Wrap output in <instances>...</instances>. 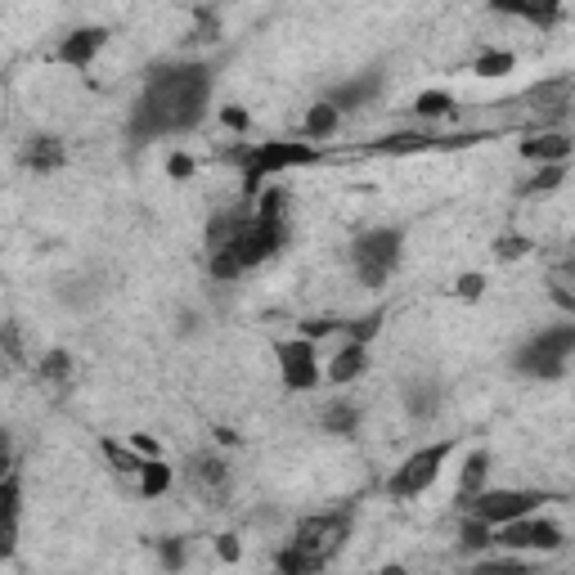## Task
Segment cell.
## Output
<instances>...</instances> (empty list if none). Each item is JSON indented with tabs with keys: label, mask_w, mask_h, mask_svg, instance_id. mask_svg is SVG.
I'll return each mask as SVG.
<instances>
[{
	"label": "cell",
	"mask_w": 575,
	"mask_h": 575,
	"mask_svg": "<svg viewBox=\"0 0 575 575\" xmlns=\"http://www.w3.org/2000/svg\"><path fill=\"white\" fill-rule=\"evenodd\" d=\"M211 86H216V63L207 59H180V63L154 67L130 108V126H126L130 139L149 144L163 135L194 130L211 108Z\"/></svg>",
	"instance_id": "cell-1"
},
{
	"label": "cell",
	"mask_w": 575,
	"mask_h": 575,
	"mask_svg": "<svg viewBox=\"0 0 575 575\" xmlns=\"http://www.w3.org/2000/svg\"><path fill=\"white\" fill-rule=\"evenodd\" d=\"M571 355H575V324H553V328H540L535 337H526L518 346L513 369L526 374V378L553 383V378H566Z\"/></svg>",
	"instance_id": "cell-2"
},
{
	"label": "cell",
	"mask_w": 575,
	"mask_h": 575,
	"mask_svg": "<svg viewBox=\"0 0 575 575\" xmlns=\"http://www.w3.org/2000/svg\"><path fill=\"white\" fill-rule=\"evenodd\" d=\"M400 252H405V230L396 226H374L359 234L351 243V265H355L359 288H387V279L400 265Z\"/></svg>",
	"instance_id": "cell-3"
},
{
	"label": "cell",
	"mask_w": 575,
	"mask_h": 575,
	"mask_svg": "<svg viewBox=\"0 0 575 575\" xmlns=\"http://www.w3.org/2000/svg\"><path fill=\"white\" fill-rule=\"evenodd\" d=\"M351 526H355V513L351 509H328V513H311V518H302L297 526H293V544L297 553H306V557H315V562H333L342 548H346V540H351Z\"/></svg>",
	"instance_id": "cell-4"
},
{
	"label": "cell",
	"mask_w": 575,
	"mask_h": 575,
	"mask_svg": "<svg viewBox=\"0 0 575 575\" xmlns=\"http://www.w3.org/2000/svg\"><path fill=\"white\" fill-rule=\"evenodd\" d=\"M544 503H548V494H544V490L503 485V490H481L477 499L459 503V509H463V518H472V522H485V526L494 531V526H503V522H518V518H531V513H540Z\"/></svg>",
	"instance_id": "cell-5"
},
{
	"label": "cell",
	"mask_w": 575,
	"mask_h": 575,
	"mask_svg": "<svg viewBox=\"0 0 575 575\" xmlns=\"http://www.w3.org/2000/svg\"><path fill=\"white\" fill-rule=\"evenodd\" d=\"M490 544L503 548V553H535V557H548V553H562L566 548V531L562 522L553 518H518V522H503L490 531Z\"/></svg>",
	"instance_id": "cell-6"
},
{
	"label": "cell",
	"mask_w": 575,
	"mask_h": 575,
	"mask_svg": "<svg viewBox=\"0 0 575 575\" xmlns=\"http://www.w3.org/2000/svg\"><path fill=\"white\" fill-rule=\"evenodd\" d=\"M454 450H459V441H431V446L414 450V454L391 472L387 490H391L396 499H414V494L431 490V485H437V477H441V468L450 463Z\"/></svg>",
	"instance_id": "cell-7"
},
{
	"label": "cell",
	"mask_w": 575,
	"mask_h": 575,
	"mask_svg": "<svg viewBox=\"0 0 575 575\" xmlns=\"http://www.w3.org/2000/svg\"><path fill=\"white\" fill-rule=\"evenodd\" d=\"M274 359H279V383L288 391H315L324 383V365H320V346L306 337H288L274 342Z\"/></svg>",
	"instance_id": "cell-8"
},
{
	"label": "cell",
	"mask_w": 575,
	"mask_h": 575,
	"mask_svg": "<svg viewBox=\"0 0 575 575\" xmlns=\"http://www.w3.org/2000/svg\"><path fill=\"white\" fill-rule=\"evenodd\" d=\"M189 481H194V490L202 494V499H211V503H221L226 494H230V485H234V468L221 459V454H194L189 459Z\"/></svg>",
	"instance_id": "cell-9"
},
{
	"label": "cell",
	"mask_w": 575,
	"mask_h": 575,
	"mask_svg": "<svg viewBox=\"0 0 575 575\" xmlns=\"http://www.w3.org/2000/svg\"><path fill=\"white\" fill-rule=\"evenodd\" d=\"M378 95H383V72H359V77H351V82L328 86V91H324V104L337 108V113L346 117V113L369 108Z\"/></svg>",
	"instance_id": "cell-10"
},
{
	"label": "cell",
	"mask_w": 575,
	"mask_h": 575,
	"mask_svg": "<svg viewBox=\"0 0 575 575\" xmlns=\"http://www.w3.org/2000/svg\"><path fill=\"white\" fill-rule=\"evenodd\" d=\"M104 45H108V28H77V32H67V36L59 41V50H54V63L86 72V67H91V63L104 54Z\"/></svg>",
	"instance_id": "cell-11"
},
{
	"label": "cell",
	"mask_w": 575,
	"mask_h": 575,
	"mask_svg": "<svg viewBox=\"0 0 575 575\" xmlns=\"http://www.w3.org/2000/svg\"><path fill=\"white\" fill-rule=\"evenodd\" d=\"M19 522H23V481L6 477L0 481V562L14 557L19 548Z\"/></svg>",
	"instance_id": "cell-12"
},
{
	"label": "cell",
	"mask_w": 575,
	"mask_h": 575,
	"mask_svg": "<svg viewBox=\"0 0 575 575\" xmlns=\"http://www.w3.org/2000/svg\"><path fill=\"white\" fill-rule=\"evenodd\" d=\"M518 154L535 167H566L571 163V130H531Z\"/></svg>",
	"instance_id": "cell-13"
},
{
	"label": "cell",
	"mask_w": 575,
	"mask_h": 575,
	"mask_svg": "<svg viewBox=\"0 0 575 575\" xmlns=\"http://www.w3.org/2000/svg\"><path fill=\"white\" fill-rule=\"evenodd\" d=\"M19 158H23V167H28V171L50 176V171H59V167L67 163V144H63L59 135H50V130H36V135H28V139H23Z\"/></svg>",
	"instance_id": "cell-14"
},
{
	"label": "cell",
	"mask_w": 575,
	"mask_h": 575,
	"mask_svg": "<svg viewBox=\"0 0 575 575\" xmlns=\"http://www.w3.org/2000/svg\"><path fill=\"white\" fill-rule=\"evenodd\" d=\"M369 374V346H355V342H342L333 355H328V365H324V378L333 387H351Z\"/></svg>",
	"instance_id": "cell-15"
},
{
	"label": "cell",
	"mask_w": 575,
	"mask_h": 575,
	"mask_svg": "<svg viewBox=\"0 0 575 575\" xmlns=\"http://www.w3.org/2000/svg\"><path fill=\"white\" fill-rule=\"evenodd\" d=\"M400 405H405V414L414 422H431L437 409H441V383L437 378H409L400 387Z\"/></svg>",
	"instance_id": "cell-16"
},
{
	"label": "cell",
	"mask_w": 575,
	"mask_h": 575,
	"mask_svg": "<svg viewBox=\"0 0 575 575\" xmlns=\"http://www.w3.org/2000/svg\"><path fill=\"white\" fill-rule=\"evenodd\" d=\"M446 144H454V139H441V135H431V130H396V135L374 139V149H378V154H396V158H405V154L446 149Z\"/></svg>",
	"instance_id": "cell-17"
},
{
	"label": "cell",
	"mask_w": 575,
	"mask_h": 575,
	"mask_svg": "<svg viewBox=\"0 0 575 575\" xmlns=\"http://www.w3.org/2000/svg\"><path fill=\"white\" fill-rule=\"evenodd\" d=\"M481 490H490V454L485 450H468V459L459 468V494H454V503H468Z\"/></svg>",
	"instance_id": "cell-18"
},
{
	"label": "cell",
	"mask_w": 575,
	"mask_h": 575,
	"mask_svg": "<svg viewBox=\"0 0 575 575\" xmlns=\"http://www.w3.org/2000/svg\"><path fill=\"white\" fill-rule=\"evenodd\" d=\"M320 427L328 431V437H355V431H359V405H355V400H342V396L324 400Z\"/></svg>",
	"instance_id": "cell-19"
},
{
	"label": "cell",
	"mask_w": 575,
	"mask_h": 575,
	"mask_svg": "<svg viewBox=\"0 0 575 575\" xmlns=\"http://www.w3.org/2000/svg\"><path fill=\"white\" fill-rule=\"evenodd\" d=\"M171 481H176V472H171L167 459H144V468L135 477V494L139 499H163L171 490Z\"/></svg>",
	"instance_id": "cell-20"
},
{
	"label": "cell",
	"mask_w": 575,
	"mask_h": 575,
	"mask_svg": "<svg viewBox=\"0 0 575 575\" xmlns=\"http://www.w3.org/2000/svg\"><path fill=\"white\" fill-rule=\"evenodd\" d=\"M36 383L50 391H67L72 387V355L67 351H45L36 359Z\"/></svg>",
	"instance_id": "cell-21"
},
{
	"label": "cell",
	"mask_w": 575,
	"mask_h": 575,
	"mask_svg": "<svg viewBox=\"0 0 575 575\" xmlns=\"http://www.w3.org/2000/svg\"><path fill=\"white\" fill-rule=\"evenodd\" d=\"M337 130H342V113H337V108H328L324 100L306 108V122H302V139H306V144H324V139H333Z\"/></svg>",
	"instance_id": "cell-22"
},
{
	"label": "cell",
	"mask_w": 575,
	"mask_h": 575,
	"mask_svg": "<svg viewBox=\"0 0 575 575\" xmlns=\"http://www.w3.org/2000/svg\"><path fill=\"white\" fill-rule=\"evenodd\" d=\"M468 575H540V562L518 557V553H503V557H477Z\"/></svg>",
	"instance_id": "cell-23"
},
{
	"label": "cell",
	"mask_w": 575,
	"mask_h": 575,
	"mask_svg": "<svg viewBox=\"0 0 575 575\" xmlns=\"http://www.w3.org/2000/svg\"><path fill=\"white\" fill-rule=\"evenodd\" d=\"M513 67H518V54H513V50H481V54L472 59V77L494 82V77H509Z\"/></svg>",
	"instance_id": "cell-24"
},
{
	"label": "cell",
	"mask_w": 575,
	"mask_h": 575,
	"mask_svg": "<svg viewBox=\"0 0 575 575\" xmlns=\"http://www.w3.org/2000/svg\"><path fill=\"white\" fill-rule=\"evenodd\" d=\"M454 95L450 91H422L418 100H414V117H422V122H446V117H454Z\"/></svg>",
	"instance_id": "cell-25"
},
{
	"label": "cell",
	"mask_w": 575,
	"mask_h": 575,
	"mask_svg": "<svg viewBox=\"0 0 575 575\" xmlns=\"http://www.w3.org/2000/svg\"><path fill=\"white\" fill-rule=\"evenodd\" d=\"M383 333V311H365V315H355V320H342V342H355V346H369L374 337Z\"/></svg>",
	"instance_id": "cell-26"
},
{
	"label": "cell",
	"mask_w": 575,
	"mask_h": 575,
	"mask_svg": "<svg viewBox=\"0 0 575 575\" xmlns=\"http://www.w3.org/2000/svg\"><path fill=\"white\" fill-rule=\"evenodd\" d=\"M566 185V167H535V176H526L518 185L522 198H544V194H557Z\"/></svg>",
	"instance_id": "cell-27"
},
{
	"label": "cell",
	"mask_w": 575,
	"mask_h": 575,
	"mask_svg": "<svg viewBox=\"0 0 575 575\" xmlns=\"http://www.w3.org/2000/svg\"><path fill=\"white\" fill-rule=\"evenodd\" d=\"M104 459H108V468H113L117 477H126V481H135L139 468H144V459H139L130 446H117V441H104Z\"/></svg>",
	"instance_id": "cell-28"
},
{
	"label": "cell",
	"mask_w": 575,
	"mask_h": 575,
	"mask_svg": "<svg viewBox=\"0 0 575 575\" xmlns=\"http://www.w3.org/2000/svg\"><path fill=\"white\" fill-rule=\"evenodd\" d=\"M0 355H6V365H14V369H23V365H28L23 328H19L14 320H6V324H0Z\"/></svg>",
	"instance_id": "cell-29"
},
{
	"label": "cell",
	"mask_w": 575,
	"mask_h": 575,
	"mask_svg": "<svg viewBox=\"0 0 575 575\" xmlns=\"http://www.w3.org/2000/svg\"><path fill=\"white\" fill-rule=\"evenodd\" d=\"M274 566H279V575H320V571H324V562H315V557L297 553L293 544H283V548H279Z\"/></svg>",
	"instance_id": "cell-30"
},
{
	"label": "cell",
	"mask_w": 575,
	"mask_h": 575,
	"mask_svg": "<svg viewBox=\"0 0 575 575\" xmlns=\"http://www.w3.org/2000/svg\"><path fill=\"white\" fill-rule=\"evenodd\" d=\"M485 548H494L490 544V526L485 522H472V518H463V526H459V553H485Z\"/></svg>",
	"instance_id": "cell-31"
},
{
	"label": "cell",
	"mask_w": 575,
	"mask_h": 575,
	"mask_svg": "<svg viewBox=\"0 0 575 575\" xmlns=\"http://www.w3.org/2000/svg\"><path fill=\"white\" fill-rule=\"evenodd\" d=\"M526 252H535V239H526V234H499L494 239V261H503V265L522 261Z\"/></svg>",
	"instance_id": "cell-32"
},
{
	"label": "cell",
	"mask_w": 575,
	"mask_h": 575,
	"mask_svg": "<svg viewBox=\"0 0 575 575\" xmlns=\"http://www.w3.org/2000/svg\"><path fill=\"white\" fill-rule=\"evenodd\" d=\"M158 562H163V571H185V562H189V544L180 540V535H163L158 540Z\"/></svg>",
	"instance_id": "cell-33"
},
{
	"label": "cell",
	"mask_w": 575,
	"mask_h": 575,
	"mask_svg": "<svg viewBox=\"0 0 575 575\" xmlns=\"http://www.w3.org/2000/svg\"><path fill=\"white\" fill-rule=\"evenodd\" d=\"M499 14H513V19H526V23H535V28H553L557 19H562V10L557 6H499Z\"/></svg>",
	"instance_id": "cell-34"
},
{
	"label": "cell",
	"mask_w": 575,
	"mask_h": 575,
	"mask_svg": "<svg viewBox=\"0 0 575 575\" xmlns=\"http://www.w3.org/2000/svg\"><path fill=\"white\" fill-rule=\"evenodd\" d=\"M194 32H189V45H202V41H216V36H221V14H216L211 6H198L194 10Z\"/></svg>",
	"instance_id": "cell-35"
},
{
	"label": "cell",
	"mask_w": 575,
	"mask_h": 575,
	"mask_svg": "<svg viewBox=\"0 0 575 575\" xmlns=\"http://www.w3.org/2000/svg\"><path fill=\"white\" fill-rule=\"evenodd\" d=\"M337 333H342V320H333V315H311V320H302V337H306V342L337 337Z\"/></svg>",
	"instance_id": "cell-36"
},
{
	"label": "cell",
	"mask_w": 575,
	"mask_h": 575,
	"mask_svg": "<svg viewBox=\"0 0 575 575\" xmlns=\"http://www.w3.org/2000/svg\"><path fill=\"white\" fill-rule=\"evenodd\" d=\"M454 297H463V302H481L485 297V274H459L454 279Z\"/></svg>",
	"instance_id": "cell-37"
},
{
	"label": "cell",
	"mask_w": 575,
	"mask_h": 575,
	"mask_svg": "<svg viewBox=\"0 0 575 575\" xmlns=\"http://www.w3.org/2000/svg\"><path fill=\"white\" fill-rule=\"evenodd\" d=\"M194 171H198V163L189 154H167V176L171 180H194Z\"/></svg>",
	"instance_id": "cell-38"
},
{
	"label": "cell",
	"mask_w": 575,
	"mask_h": 575,
	"mask_svg": "<svg viewBox=\"0 0 575 575\" xmlns=\"http://www.w3.org/2000/svg\"><path fill=\"white\" fill-rule=\"evenodd\" d=\"M126 446H130V450H135L139 459H163V446H158L154 437H144V431H135V437H130Z\"/></svg>",
	"instance_id": "cell-39"
},
{
	"label": "cell",
	"mask_w": 575,
	"mask_h": 575,
	"mask_svg": "<svg viewBox=\"0 0 575 575\" xmlns=\"http://www.w3.org/2000/svg\"><path fill=\"white\" fill-rule=\"evenodd\" d=\"M14 477V446H10V431H0V481Z\"/></svg>",
	"instance_id": "cell-40"
},
{
	"label": "cell",
	"mask_w": 575,
	"mask_h": 575,
	"mask_svg": "<svg viewBox=\"0 0 575 575\" xmlns=\"http://www.w3.org/2000/svg\"><path fill=\"white\" fill-rule=\"evenodd\" d=\"M239 535H216V557H221V562H239Z\"/></svg>",
	"instance_id": "cell-41"
},
{
	"label": "cell",
	"mask_w": 575,
	"mask_h": 575,
	"mask_svg": "<svg viewBox=\"0 0 575 575\" xmlns=\"http://www.w3.org/2000/svg\"><path fill=\"white\" fill-rule=\"evenodd\" d=\"M216 117H221V122H226L230 130H248V126H252V117H248V113H243L239 104H230V108H221V113H216Z\"/></svg>",
	"instance_id": "cell-42"
},
{
	"label": "cell",
	"mask_w": 575,
	"mask_h": 575,
	"mask_svg": "<svg viewBox=\"0 0 575 575\" xmlns=\"http://www.w3.org/2000/svg\"><path fill=\"white\" fill-rule=\"evenodd\" d=\"M378 575H409V571H405V566H400V562H396V566H383V571H378Z\"/></svg>",
	"instance_id": "cell-43"
},
{
	"label": "cell",
	"mask_w": 575,
	"mask_h": 575,
	"mask_svg": "<svg viewBox=\"0 0 575 575\" xmlns=\"http://www.w3.org/2000/svg\"><path fill=\"white\" fill-rule=\"evenodd\" d=\"M0 374H6V355H0Z\"/></svg>",
	"instance_id": "cell-44"
}]
</instances>
